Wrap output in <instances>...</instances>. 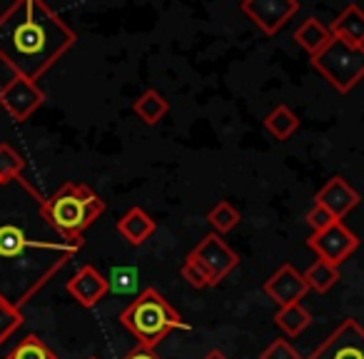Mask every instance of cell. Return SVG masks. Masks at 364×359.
<instances>
[{
    "label": "cell",
    "mask_w": 364,
    "mask_h": 359,
    "mask_svg": "<svg viewBox=\"0 0 364 359\" xmlns=\"http://www.w3.org/2000/svg\"><path fill=\"white\" fill-rule=\"evenodd\" d=\"M302 277H304V282H307L309 289H314V292L324 294V292H329V289H332L334 284H337L339 267H334V264L317 259L314 264H309L307 272H304Z\"/></svg>",
    "instance_id": "ffe728a7"
},
{
    "label": "cell",
    "mask_w": 364,
    "mask_h": 359,
    "mask_svg": "<svg viewBox=\"0 0 364 359\" xmlns=\"http://www.w3.org/2000/svg\"><path fill=\"white\" fill-rule=\"evenodd\" d=\"M0 185H3V183H0Z\"/></svg>",
    "instance_id": "4dcf8cb0"
},
{
    "label": "cell",
    "mask_w": 364,
    "mask_h": 359,
    "mask_svg": "<svg viewBox=\"0 0 364 359\" xmlns=\"http://www.w3.org/2000/svg\"><path fill=\"white\" fill-rule=\"evenodd\" d=\"M90 359H97V357H90Z\"/></svg>",
    "instance_id": "f546056e"
},
{
    "label": "cell",
    "mask_w": 364,
    "mask_h": 359,
    "mask_svg": "<svg viewBox=\"0 0 364 359\" xmlns=\"http://www.w3.org/2000/svg\"><path fill=\"white\" fill-rule=\"evenodd\" d=\"M297 127H299V117L294 115V110L287 105L272 107V110L267 112V117H264V130H267L274 140H282V142L289 140V137L297 132Z\"/></svg>",
    "instance_id": "e0dca14e"
},
{
    "label": "cell",
    "mask_w": 364,
    "mask_h": 359,
    "mask_svg": "<svg viewBox=\"0 0 364 359\" xmlns=\"http://www.w3.org/2000/svg\"><path fill=\"white\" fill-rule=\"evenodd\" d=\"M167 110H170V102H167L157 90H152V87L145 90L135 102H132V112H135L145 125H157V122L167 115Z\"/></svg>",
    "instance_id": "ac0fdd59"
},
{
    "label": "cell",
    "mask_w": 364,
    "mask_h": 359,
    "mask_svg": "<svg viewBox=\"0 0 364 359\" xmlns=\"http://www.w3.org/2000/svg\"><path fill=\"white\" fill-rule=\"evenodd\" d=\"M203 359H230V357L225 352H220V349H210V352L205 354Z\"/></svg>",
    "instance_id": "f1b7e54d"
},
{
    "label": "cell",
    "mask_w": 364,
    "mask_h": 359,
    "mask_svg": "<svg viewBox=\"0 0 364 359\" xmlns=\"http://www.w3.org/2000/svg\"><path fill=\"white\" fill-rule=\"evenodd\" d=\"M73 45L75 33L46 3L18 0L0 13V60L18 77L36 82Z\"/></svg>",
    "instance_id": "6da1fadb"
},
{
    "label": "cell",
    "mask_w": 364,
    "mask_h": 359,
    "mask_svg": "<svg viewBox=\"0 0 364 359\" xmlns=\"http://www.w3.org/2000/svg\"><path fill=\"white\" fill-rule=\"evenodd\" d=\"M120 324L137 339L140 347L155 349L175 329H188L177 309L155 287L142 289L120 312Z\"/></svg>",
    "instance_id": "3957f363"
},
{
    "label": "cell",
    "mask_w": 364,
    "mask_h": 359,
    "mask_svg": "<svg viewBox=\"0 0 364 359\" xmlns=\"http://www.w3.org/2000/svg\"><path fill=\"white\" fill-rule=\"evenodd\" d=\"M314 203L322 205L324 210H329V213L334 215V220L342 223V220L359 205V195L344 177H332V180L314 195Z\"/></svg>",
    "instance_id": "4fadbf2b"
},
{
    "label": "cell",
    "mask_w": 364,
    "mask_h": 359,
    "mask_svg": "<svg viewBox=\"0 0 364 359\" xmlns=\"http://www.w3.org/2000/svg\"><path fill=\"white\" fill-rule=\"evenodd\" d=\"M312 68L337 92H349L364 77V48L332 38L327 48L312 58Z\"/></svg>",
    "instance_id": "277c9868"
},
{
    "label": "cell",
    "mask_w": 364,
    "mask_h": 359,
    "mask_svg": "<svg viewBox=\"0 0 364 359\" xmlns=\"http://www.w3.org/2000/svg\"><path fill=\"white\" fill-rule=\"evenodd\" d=\"M122 359H162V357L155 352V349H147V347H140V344H137V347H132Z\"/></svg>",
    "instance_id": "83f0119b"
},
{
    "label": "cell",
    "mask_w": 364,
    "mask_h": 359,
    "mask_svg": "<svg viewBox=\"0 0 364 359\" xmlns=\"http://www.w3.org/2000/svg\"><path fill=\"white\" fill-rule=\"evenodd\" d=\"M23 167H26V160L11 145H0V183L18 180Z\"/></svg>",
    "instance_id": "cb8c5ba5"
},
{
    "label": "cell",
    "mask_w": 364,
    "mask_h": 359,
    "mask_svg": "<svg viewBox=\"0 0 364 359\" xmlns=\"http://www.w3.org/2000/svg\"><path fill=\"white\" fill-rule=\"evenodd\" d=\"M82 247V242H46V240H31L26 235V230L16 223L0 225V259H26L33 250H50V252H60V254H75Z\"/></svg>",
    "instance_id": "8992f818"
},
{
    "label": "cell",
    "mask_w": 364,
    "mask_h": 359,
    "mask_svg": "<svg viewBox=\"0 0 364 359\" xmlns=\"http://www.w3.org/2000/svg\"><path fill=\"white\" fill-rule=\"evenodd\" d=\"M259 359H302V357H299V352L287 342V339L279 337V339H274L267 349H262Z\"/></svg>",
    "instance_id": "4316f807"
},
{
    "label": "cell",
    "mask_w": 364,
    "mask_h": 359,
    "mask_svg": "<svg viewBox=\"0 0 364 359\" xmlns=\"http://www.w3.org/2000/svg\"><path fill=\"white\" fill-rule=\"evenodd\" d=\"M208 223H210V227H213V232L223 237V235L232 232V230L240 225V210L235 208L232 203L223 200V203H218L208 213Z\"/></svg>",
    "instance_id": "44dd1931"
},
{
    "label": "cell",
    "mask_w": 364,
    "mask_h": 359,
    "mask_svg": "<svg viewBox=\"0 0 364 359\" xmlns=\"http://www.w3.org/2000/svg\"><path fill=\"white\" fill-rule=\"evenodd\" d=\"M307 359H364V327L357 319H344Z\"/></svg>",
    "instance_id": "ba28073f"
},
{
    "label": "cell",
    "mask_w": 364,
    "mask_h": 359,
    "mask_svg": "<svg viewBox=\"0 0 364 359\" xmlns=\"http://www.w3.org/2000/svg\"><path fill=\"white\" fill-rule=\"evenodd\" d=\"M21 324H23L21 307H16L11 299L0 294V344L6 342V339H11V334L16 332Z\"/></svg>",
    "instance_id": "603a6c76"
},
{
    "label": "cell",
    "mask_w": 364,
    "mask_h": 359,
    "mask_svg": "<svg viewBox=\"0 0 364 359\" xmlns=\"http://www.w3.org/2000/svg\"><path fill=\"white\" fill-rule=\"evenodd\" d=\"M190 257H193L195 262L203 267V272L213 279V287H218L223 279H228L230 272H232L240 262L235 250L215 232L205 235V237L198 242V247L190 252Z\"/></svg>",
    "instance_id": "5b68a950"
},
{
    "label": "cell",
    "mask_w": 364,
    "mask_h": 359,
    "mask_svg": "<svg viewBox=\"0 0 364 359\" xmlns=\"http://www.w3.org/2000/svg\"><path fill=\"white\" fill-rule=\"evenodd\" d=\"M155 220L145 213L142 208H130L120 220H117V232L122 235V240L137 247V245L147 242L155 235Z\"/></svg>",
    "instance_id": "5bb4252c"
},
{
    "label": "cell",
    "mask_w": 364,
    "mask_h": 359,
    "mask_svg": "<svg viewBox=\"0 0 364 359\" xmlns=\"http://www.w3.org/2000/svg\"><path fill=\"white\" fill-rule=\"evenodd\" d=\"M240 11L264 33V36H277L282 26L299 11L297 0H245Z\"/></svg>",
    "instance_id": "30bf717a"
},
{
    "label": "cell",
    "mask_w": 364,
    "mask_h": 359,
    "mask_svg": "<svg viewBox=\"0 0 364 359\" xmlns=\"http://www.w3.org/2000/svg\"><path fill=\"white\" fill-rule=\"evenodd\" d=\"M334 223H339V220H334V215L329 213V210H324L322 205L314 203L312 208L307 210V225L312 227V232H322V230L332 227Z\"/></svg>",
    "instance_id": "484cf974"
},
{
    "label": "cell",
    "mask_w": 364,
    "mask_h": 359,
    "mask_svg": "<svg viewBox=\"0 0 364 359\" xmlns=\"http://www.w3.org/2000/svg\"><path fill=\"white\" fill-rule=\"evenodd\" d=\"M6 359H58V354L38 334H28L8 352Z\"/></svg>",
    "instance_id": "7402d4cb"
},
{
    "label": "cell",
    "mask_w": 364,
    "mask_h": 359,
    "mask_svg": "<svg viewBox=\"0 0 364 359\" xmlns=\"http://www.w3.org/2000/svg\"><path fill=\"white\" fill-rule=\"evenodd\" d=\"M107 292H110V279L102 277V274L97 272L95 267H90V264L77 269V272L68 279V294L85 309L100 304Z\"/></svg>",
    "instance_id": "7c38bea8"
},
{
    "label": "cell",
    "mask_w": 364,
    "mask_h": 359,
    "mask_svg": "<svg viewBox=\"0 0 364 359\" xmlns=\"http://www.w3.org/2000/svg\"><path fill=\"white\" fill-rule=\"evenodd\" d=\"M105 213V203L87 185L65 183L60 190L41 203V218L58 237L85 242V230Z\"/></svg>",
    "instance_id": "7a4b0ae2"
},
{
    "label": "cell",
    "mask_w": 364,
    "mask_h": 359,
    "mask_svg": "<svg viewBox=\"0 0 364 359\" xmlns=\"http://www.w3.org/2000/svg\"><path fill=\"white\" fill-rule=\"evenodd\" d=\"M307 247L317 254V259L339 267V264L359 247V240L344 223H334L332 227L322 230V232L309 235Z\"/></svg>",
    "instance_id": "52a82bcc"
},
{
    "label": "cell",
    "mask_w": 364,
    "mask_h": 359,
    "mask_svg": "<svg viewBox=\"0 0 364 359\" xmlns=\"http://www.w3.org/2000/svg\"><path fill=\"white\" fill-rule=\"evenodd\" d=\"M180 274H182V279H185V282H188L190 287H195V289H210V287H213V279L203 272V267H200V264L195 262L190 254H188V259H185V264H182Z\"/></svg>",
    "instance_id": "d4e9b609"
},
{
    "label": "cell",
    "mask_w": 364,
    "mask_h": 359,
    "mask_svg": "<svg viewBox=\"0 0 364 359\" xmlns=\"http://www.w3.org/2000/svg\"><path fill=\"white\" fill-rule=\"evenodd\" d=\"M332 38L349 43V45L364 48V11L359 6H347L329 26Z\"/></svg>",
    "instance_id": "9a60e30c"
},
{
    "label": "cell",
    "mask_w": 364,
    "mask_h": 359,
    "mask_svg": "<svg viewBox=\"0 0 364 359\" xmlns=\"http://www.w3.org/2000/svg\"><path fill=\"white\" fill-rule=\"evenodd\" d=\"M43 102H46V92L26 77L16 75L13 80H8V85L0 87V107L16 122H26Z\"/></svg>",
    "instance_id": "9c48e42d"
},
{
    "label": "cell",
    "mask_w": 364,
    "mask_h": 359,
    "mask_svg": "<svg viewBox=\"0 0 364 359\" xmlns=\"http://www.w3.org/2000/svg\"><path fill=\"white\" fill-rule=\"evenodd\" d=\"M329 41H332V33H329V28L322 26L317 18H307V21L294 31V43H297L302 50H307L309 58L322 53Z\"/></svg>",
    "instance_id": "2e32d148"
},
{
    "label": "cell",
    "mask_w": 364,
    "mask_h": 359,
    "mask_svg": "<svg viewBox=\"0 0 364 359\" xmlns=\"http://www.w3.org/2000/svg\"><path fill=\"white\" fill-rule=\"evenodd\" d=\"M274 324L282 329L287 337H297L304 329L312 324V314L299 304H289V307H279V312L274 314Z\"/></svg>",
    "instance_id": "d6986e66"
},
{
    "label": "cell",
    "mask_w": 364,
    "mask_h": 359,
    "mask_svg": "<svg viewBox=\"0 0 364 359\" xmlns=\"http://www.w3.org/2000/svg\"><path fill=\"white\" fill-rule=\"evenodd\" d=\"M264 292L272 302H277L279 307H289V304H299L304 299V294L309 292L304 277L292 267V264H282L272 277L264 282Z\"/></svg>",
    "instance_id": "8fae6325"
}]
</instances>
